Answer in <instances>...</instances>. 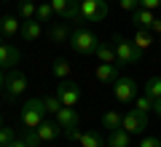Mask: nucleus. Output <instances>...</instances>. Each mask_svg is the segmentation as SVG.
Segmentation results:
<instances>
[{
    "label": "nucleus",
    "instance_id": "obj_1",
    "mask_svg": "<svg viewBox=\"0 0 161 147\" xmlns=\"http://www.w3.org/2000/svg\"><path fill=\"white\" fill-rule=\"evenodd\" d=\"M70 48H73L75 54H80V56H89V54L97 51V45H99V38L92 32L89 27H83V24H75V29L70 32Z\"/></svg>",
    "mask_w": 161,
    "mask_h": 147
},
{
    "label": "nucleus",
    "instance_id": "obj_2",
    "mask_svg": "<svg viewBox=\"0 0 161 147\" xmlns=\"http://www.w3.org/2000/svg\"><path fill=\"white\" fill-rule=\"evenodd\" d=\"M113 48H115V56H118V64H137L142 59V51H140L132 40L121 38V35L113 38Z\"/></svg>",
    "mask_w": 161,
    "mask_h": 147
},
{
    "label": "nucleus",
    "instance_id": "obj_3",
    "mask_svg": "<svg viewBox=\"0 0 161 147\" xmlns=\"http://www.w3.org/2000/svg\"><path fill=\"white\" fill-rule=\"evenodd\" d=\"M46 104H43V99H27V104L22 107V123L27 126V129H38L43 120H46Z\"/></svg>",
    "mask_w": 161,
    "mask_h": 147
},
{
    "label": "nucleus",
    "instance_id": "obj_4",
    "mask_svg": "<svg viewBox=\"0 0 161 147\" xmlns=\"http://www.w3.org/2000/svg\"><path fill=\"white\" fill-rule=\"evenodd\" d=\"M83 22H102L108 16V0H80Z\"/></svg>",
    "mask_w": 161,
    "mask_h": 147
},
{
    "label": "nucleus",
    "instance_id": "obj_5",
    "mask_svg": "<svg viewBox=\"0 0 161 147\" xmlns=\"http://www.w3.org/2000/svg\"><path fill=\"white\" fill-rule=\"evenodd\" d=\"M132 22L142 29H150L153 35H161V16H156V11L137 8V11H132Z\"/></svg>",
    "mask_w": 161,
    "mask_h": 147
},
{
    "label": "nucleus",
    "instance_id": "obj_6",
    "mask_svg": "<svg viewBox=\"0 0 161 147\" xmlns=\"http://www.w3.org/2000/svg\"><path fill=\"white\" fill-rule=\"evenodd\" d=\"M113 96H115V102H121V104L134 102L137 99V83L132 78H118L113 83Z\"/></svg>",
    "mask_w": 161,
    "mask_h": 147
},
{
    "label": "nucleus",
    "instance_id": "obj_7",
    "mask_svg": "<svg viewBox=\"0 0 161 147\" xmlns=\"http://www.w3.org/2000/svg\"><path fill=\"white\" fill-rule=\"evenodd\" d=\"M54 94L62 99L64 107H75V104L80 102V86L73 83V80H62V83L57 86V91H54Z\"/></svg>",
    "mask_w": 161,
    "mask_h": 147
},
{
    "label": "nucleus",
    "instance_id": "obj_8",
    "mask_svg": "<svg viewBox=\"0 0 161 147\" xmlns=\"http://www.w3.org/2000/svg\"><path fill=\"white\" fill-rule=\"evenodd\" d=\"M3 91H6V99H16V96H22L24 91H27V75L22 72H11L6 75V86H3Z\"/></svg>",
    "mask_w": 161,
    "mask_h": 147
},
{
    "label": "nucleus",
    "instance_id": "obj_9",
    "mask_svg": "<svg viewBox=\"0 0 161 147\" xmlns=\"http://www.w3.org/2000/svg\"><path fill=\"white\" fill-rule=\"evenodd\" d=\"M121 129L126 131V134H142V131L148 129V115H142V113H137V110H132V113L124 115Z\"/></svg>",
    "mask_w": 161,
    "mask_h": 147
},
{
    "label": "nucleus",
    "instance_id": "obj_10",
    "mask_svg": "<svg viewBox=\"0 0 161 147\" xmlns=\"http://www.w3.org/2000/svg\"><path fill=\"white\" fill-rule=\"evenodd\" d=\"M94 75H97L99 83H108V86H113L115 80L121 78V75H118V64H105V62H99V64H97Z\"/></svg>",
    "mask_w": 161,
    "mask_h": 147
},
{
    "label": "nucleus",
    "instance_id": "obj_11",
    "mask_svg": "<svg viewBox=\"0 0 161 147\" xmlns=\"http://www.w3.org/2000/svg\"><path fill=\"white\" fill-rule=\"evenodd\" d=\"M54 118H57V123L62 126V131H67V129H78V113H75L73 107H62L57 115H54Z\"/></svg>",
    "mask_w": 161,
    "mask_h": 147
},
{
    "label": "nucleus",
    "instance_id": "obj_12",
    "mask_svg": "<svg viewBox=\"0 0 161 147\" xmlns=\"http://www.w3.org/2000/svg\"><path fill=\"white\" fill-rule=\"evenodd\" d=\"M38 134L43 142H54L57 136H62V126L57 123V120H43V123L38 126Z\"/></svg>",
    "mask_w": 161,
    "mask_h": 147
},
{
    "label": "nucleus",
    "instance_id": "obj_13",
    "mask_svg": "<svg viewBox=\"0 0 161 147\" xmlns=\"http://www.w3.org/2000/svg\"><path fill=\"white\" fill-rule=\"evenodd\" d=\"M40 35H43L40 22H38V19H27V22H24V27H22V38H24V43H32V40H38Z\"/></svg>",
    "mask_w": 161,
    "mask_h": 147
},
{
    "label": "nucleus",
    "instance_id": "obj_14",
    "mask_svg": "<svg viewBox=\"0 0 161 147\" xmlns=\"http://www.w3.org/2000/svg\"><path fill=\"white\" fill-rule=\"evenodd\" d=\"M48 38H51V43H67L70 40V22H57L48 29Z\"/></svg>",
    "mask_w": 161,
    "mask_h": 147
},
{
    "label": "nucleus",
    "instance_id": "obj_15",
    "mask_svg": "<svg viewBox=\"0 0 161 147\" xmlns=\"http://www.w3.org/2000/svg\"><path fill=\"white\" fill-rule=\"evenodd\" d=\"M134 45H137L140 51H148L150 45L156 43V35L150 32V29H142V27H137V32H134V40H132Z\"/></svg>",
    "mask_w": 161,
    "mask_h": 147
},
{
    "label": "nucleus",
    "instance_id": "obj_16",
    "mask_svg": "<svg viewBox=\"0 0 161 147\" xmlns=\"http://www.w3.org/2000/svg\"><path fill=\"white\" fill-rule=\"evenodd\" d=\"M16 62H19V51L14 48V45L3 43V45H0V67H3V70H6V67H14Z\"/></svg>",
    "mask_w": 161,
    "mask_h": 147
},
{
    "label": "nucleus",
    "instance_id": "obj_17",
    "mask_svg": "<svg viewBox=\"0 0 161 147\" xmlns=\"http://www.w3.org/2000/svg\"><path fill=\"white\" fill-rule=\"evenodd\" d=\"M132 144V134H126L124 129H113L108 134V147H129Z\"/></svg>",
    "mask_w": 161,
    "mask_h": 147
},
{
    "label": "nucleus",
    "instance_id": "obj_18",
    "mask_svg": "<svg viewBox=\"0 0 161 147\" xmlns=\"http://www.w3.org/2000/svg\"><path fill=\"white\" fill-rule=\"evenodd\" d=\"M94 56H97L99 62H105V64H118L115 48H113L110 43H99V45H97V51H94Z\"/></svg>",
    "mask_w": 161,
    "mask_h": 147
},
{
    "label": "nucleus",
    "instance_id": "obj_19",
    "mask_svg": "<svg viewBox=\"0 0 161 147\" xmlns=\"http://www.w3.org/2000/svg\"><path fill=\"white\" fill-rule=\"evenodd\" d=\"M0 32H3V38H14L19 32V19L16 16H3L0 19Z\"/></svg>",
    "mask_w": 161,
    "mask_h": 147
},
{
    "label": "nucleus",
    "instance_id": "obj_20",
    "mask_svg": "<svg viewBox=\"0 0 161 147\" xmlns=\"http://www.w3.org/2000/svg\"><path fill=\"white\" fill-rule=\"evenodd\" d=\"M80 147H105V139L97 131H83L80 134Z\"/></svg>",
    "mask_w": 161,
    "mask_h": 147
},
{
    "label": "nucleus",
    "instance_id": "obj_21",
    "mask_svg": "<svg viewBox=\"0 0 161 147\" xmlns=\"http://www.w3.org/2000/svg\"><path fill=\"white\" fill-rule=\"evenodd\" d=\"M64 22L70 24H80L83 22V16H80V0H70V6H67V13H64Z\"/></svg>",
    "mask_w": 161,
    "mask_h": 147
},
{
    "label": "nucleus",
    "instance_id": "obj_22",
    "mask_svg": "<svg viewBox=\"0 0 161 147\" xmlns=\"http://www.w3.org/2000/svg\"><path fill=\"white\" fill-rule=\"evenodd\" d=\"M121 120H124V115L118 113V110H108V113L102 115V126L108 131H113V129H121Z\"/></svg>",
    "mask_w": 161,
    "mask_h": 147
},
{
    "label": "nucleus",
    "instance_id": "obj_23",
    "mask_svg": "<svg viewBox=\"0 0 161 147\" xmlns=\"http://www.w3.org/2000/svg\"><path fill=\"white\" fill-rule=\"evenodd\" d=\"M145 96L153 99V102L161 99V78H150L148 83H145Z\"/></svg>",
    "mask_w": 161,
    "mask_h": 147
},
{
    "label": "nucleus",
    "instance_id": "obj_24",
    "mask_svg": "<svg viewBox=\"0 0 161 147\" xmlns=\"http://www.w3.org/2000/svg\"><path fill=\"white\" fill-rule=\"evenodd\" d=\"M43 104H46V113H48V115H57L59 110L64 107V104H62V99H59L57 94H48L46 99H43Z\"/></svg>",
    "mask_w": 161,
    "mask_h": 147
},
{
    "label": "nucleus",
    "instance_id": "obj_25",
    "mask_svg": "<svg viewBox=\"0 0 161 147\" xmlns=\"http://www.w3.org/2000/svg\"><path fill=\"white\" fill-rule=\"evenodd\" d=\"M54 75H57V78H70V70H73V67H70V62H67V59H57V62H54Z\"/></svg>",
    "mask_w": 161,
    "mask_h": 147
},
{
    "label": "nucleus",
    "instance_id": "obj_26",
    "mask_svg": "<svg viewBox=\"0 0 161 147\" xmlns=\"http://www.w3.org/2000/svg\"><path fill=\"white\" fill-rule=\"evenodd\" d=\"M134 110L137 113H142V115H148V113H153V99H148V96H137L134 99Z\"/></svg>",
    "mask_w": 161,
    "mask_h": 147
},
{
    "label": "nucleus",
    "instance_id": "obj_27",
    "mask_svg": "<svg viewBox=\"0 0 161 147\" xmlns=\"http://www.w3.org/2000/svg\"><path fill=\"white\" fill-rule=\"evenodd\" d=\"M19 13H22L24 19H35V13H38V6H35L32 0H22V3H19Z\"/></svg>",
    "mask_w": 161,
    "mask_h": 147
},
{
    "label": "nucleus",
    "instance_id": "obj_28",
    "mask_svg": "<svg viewBox=\"0 0 161 147\" xmlns=\"http://www.w3.org/2000/svg\"><path fill=\"white\" fill-rule=\"evenodd\" d=\"M51 16H57V13H54V8H51V3H40V6H38V13H35V19H38V22H48Z\"/></svg>",
    "mask_w": 161,
    "mask_h": 147
},
{
    "label": "nucleus",
    "instance_id": "obj_29",
    "mask_svg": "<svg viewBox=\"0 0 161 147\" xmlns=\"http://www.w3.org/2000/svg\"><path fill=\"white\" fill-rule=\"evenodd\" d=\"M24 142H27L30 147H40V144H43V139H40L38 129H27V134H24Z\"/></svg>",
    "mask_w": 161,
    "mask_h": 147
},
{
    "label": "nucleus",
    "instance_id": "obj_30",
    "mask_svg": "<svg viewBox=\"0 0 161 147\" xmlns=\"http://www.w3.org/2000/svg\"><path fill=\"white\" fill-rule=\"evenodd\" d=\"M14 139H16V136H14V129L3 126V129H0V147H8V144L14 142Z\"/></svg>",
    "mask_w": 161,
    "mask_h": 147
},
{
    "label": "nucleus",
    "instance_id": "obj_31",
    "mask_svg": "<svg viewBox=\"0 0 161 147\" xmlns=\"http://www.w3.org/2000/svg\"><path fill=\"white\" fill-rule=\"evenodd\" d=\"M67 6H70V0H51V8L57 16H64L67 13Z\"/></svg>",
    "mask_w": 161,
    "mask_h": 147
},
{
    "label": "nucleus",
    "instance_id": "obj_32",
    "mask_svg": "<svg viewBox=\"0 0 161 147\" xmlns=\"http://www.w3.org/2000/svg\"><path fill=\"white\" fill-rule=\"evenodd\" d=\"M118 6L124 8V11H137V8H140V0H118Z\"/></svg>",
    "mask_w": 161,
    "mask_h": 147
},
{
    "label": "nucleus",
    "instance_id": "obj_33",
    "mask_svg": "<svg viewBox=\"0 0 161 147\" xmlns=\"http://www.w3.org/2000/svg\"><path fill=\"white\" fill-rule=\"evenodd\" d=\"M80 134H83V131H78V129H67V131H62V136H64V139H70V142H80Z\"/></svg>",
    "mask_w": 161,
    "mask_h": 147
},
{
    "label": "nucleus",
    "instance_id": "obj_34",
    "mask_svg": "<svg viewBox=\"0 0 161 147\" xmlns=\"http://www.w3.org/2000/svg\"><path fill=\"white\" fill-rule=\"evenodd\" d=\"M140 8H148V11H156V8H161V0H140Z\"/></svg>",
    "mask_w": 161,
    "mask_h": 147
},
{
    "label": "nucleus",
    "instance_id": "obj_35",
    "mask_svg": "<svg viewBox=\"0 0 161 147\" xmlns=\"http://www.w3.org/2000/svg\"><path fill=\"white\" fill-rule=\"evenodd\" d=\"M161 139H156V136H145L142 142H140V147H158Z\"/></svg>",
    "mask_w": 161,
    "mask_h": 147
},
{
    "label": "nucleus",
    "instance_id": "obj_36",
    "mask_svg": "<svg viewBox=\"0 0 161 147\" xmlns=\"http://www.w3.org/2000/svg\"><path fill=\"white\" fill-rule=\"evenodd\" d=\"M8 147H30V144H27V142H24V139H14L11 144H8Z\"/></svg>",
    "mask_w": 161,
    "mask_h": 147
},
{
    "label": "nucleus",
    "instance_id": "obj_37",
    "mask_svg": "<svg viewBox=\"0 0 161 147\" xmlns=\"http://www.w3.org/2000/svg\"><path fill=\"white\" fill-rule=\"evenodd\" d=\"M153 113L161 118V99H158V102H153Z\"/></svg>",
    "mask_w": 161,
    "mask_h": 147
},
{
    "label": "nucleus",
    "instance_id": "obj_38",
    "mask_svg": "<svg viewBox=\"0 0 161 147\" xmlns=\"http://www.w3.org/2000/svg\"><path fill=\"white\" fill-rule=\"evenodd\" d=\"M3 86H6V72H3V67H0V91H3Z\"/></svg>",
    "mask_w": 161,
    "mask_h": 147
},
{
    "label": "nucleus",
    "instance_id": "obj_39",
    "mask_svg": "<svg viewBox=\"0 0 161 147\" xmlns=\"http://www.w3.org/2000/svg\"><path fill=\"white\" fill-rule=\"evenodd\" d=\"M3 43H6V38H3V32H0V45H3Z\"/></svg>",
    "mask_w": 161,
    "mask_h": 147
},
{
    "label": "nucleus",
    "instance_id": "obj_40",
    "mask_svg": "<svg viewBox=\"0 0 161 147\" xmlns=\"http://www.w3.org/2000/svg\"><path fill=\"white\" fill-rule=\"evenodd\" d=\"M3 126H6V123H3V118H0V129H3Z\"/></svg>",
    "mask_w": 161,
    "mask_h": 147
},
{
    "label": "nucleus",
    "instance_id": "obj_41",
    "mask_svg": "<svg viewBox=\"0 0 161 147\" xmlns=\"http://www.w3.org/2000/svg\"><path fill=\"white\" fill-rule=\"evenodd\" d=\"M158 43H161V35H158Z\"/></svg>",
    "mask_w": 161,
    "mask_h": 147
},
{
    "label": "nucleus",
    "instance_id": "obj_42",
    "mask_svg": "<svg viewBox=\"0 0 161 147\" xmlns=\"http://www.w3.org/2000/svg\"><path fill=\"white\" fill-rule=\"evenodd\" d=\"M158 11H161V8H158Z\"/></svg>",
    "mask_w": 161,
    "mask_h": 147
},
{
    "label": "nucleus",
    "instance_id": "obj_43",
    "mask_svg": "<svg viewBox=\"0 0 161 147\" xmlns=\"http://www.w3.org/2000/svg\"><path fill=\"white\" fill-rule=\"evenodd\" d=\"M158 147H161V144H158Z\"/></svg>",
    "mask_w": 161,
    "mask_h": 147
}]
</instances>
